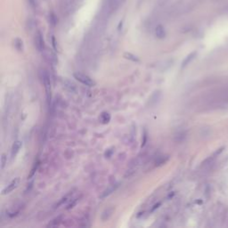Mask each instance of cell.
<instances>
[{"label":"cell","instance_id":"8fae6325","mask_svg":"<svg viewBox=\"0 0 228 228\" xmlns=\"http://www.w3.org/2000/svg\"><path fill=\"white\" fill-rule=\"evenodd\" d=\"M116 188H117V185L116 184H113V185H112V186H110L107 190H105L104 192H103V194L101 195V198H105L106 196L110 195L113 191L116 190Z\"/></svg>","mask_w":228,"mask_h":228},{"label":"cell","instance_id":"5b68a950","mask_svg":"<svg viewBox=\"0 0 228 228\" xmlns=\"http://www.w3.org/2000/svg\"><path fill=\"white\" fill-rule=\"evenodd\" d=\"M155 35L158 38L163 39L166 37V31L162 25H158L155 29Z\"/></svg>","mask_w":228,"mask_h":228},{"label":"cell","instance_id":"3957f363","mask_svg":"<svg viewBox=\"0 0 228 228\" xmlns=\"http://www.w3.org/2000/svg\"><path fill=\"white\" fill-rule=\"evenodd\" d=\"M35 47L38 51H43L45 49V41H44V37L43 35L41 34L40 31H37L36 36H35Z\"/></svg>","mask_w":228,"mask_h":228},{"label":"cell","instance_id":"d6986e66","mask_svg":"<svg viewBox=\"0 0 228 228\" xmlns=\"http://www.w3.org/2000/svg\"><path fill=\"white\" fill-rule=\"evenodd\" d=\"M52 42H53V46H54V48L56 50V49H57V47H56V44H55V37H54V36L52 37Z\"/></svg>","mask_w":228,"mask_h":228},{"label":"cell","instance_id":"ac0fdd59","mask_svg":"<svg viewBox=\"0 0 228 228\" xmlns=\"http://www.w3.org/2000/svg\"><path fill=\"white\" fill-rule=\"evenodd\" d=\"M49 18H50V20H51V23L54 26V25L56 24V17H55V15L52 13V14L49 15Z\"/></svg>","mask_w":228,"mask_h":228},{"label":"cell","instance_id":"8992f818","mask_svg":"<svg viewBox=\"0 0 228 228\" xmlns=\"http://www.w3.org/2000/svg\"><path fill=\"white\" fill-rule=\"evenodd\" d=\"M21 145H22V144H21V141H16V142H15V144L13 145V147H12V151H11V155H12L13 158L15 157V155L18 153V151H19V150L21 149Z\"/></svg>","mask_w":228,"mask_h":228},{"label":"cell","instance_id":"2e32d148","mask_svg":"<svg viewBox=\"0 0 228 228\" xmlns=\"http://www.w3.org/2000/svg\"><path fill=\"white\" fill-rule=\"evenodd\" d=\"M6 155L5 154H2V157H1V168L2 169L5 168V164H6Z\"/></svg>","mask_w":228,"mask_h":228},{"label":"cell","instance_id":"6da1fadb","mask_svg":"<svg viewBox=\"0 0 228 228\" xmlns=\"http://www.w3.org/2000/svg\"><path fill=\"white\" fill-rule=\"evenodd\" d=\"M73 76H74V78H75L78 81H80V83L86 85V86H95L96 85V81L93 80L89 76H87V75H86V74H83L81 72H75V73L73 74Z\"/></svg>","mask_w":228,"mask_h":228},{"label":"cell","instance_id":"ffe728a7","mask_svg":"<svg viewBox=\"0 0 228 228\" xmlns=\"http://www.w3.org/2000/svg\"><path fill=\"white\" fill-rule=\"evenodd\" d=\"M120 27H122V21H120L119 24V31L120 30Z\"/></svg>","mask_w":228,"mask_h":228},{"label":"cell","instance_id":"7c38bea8","mask_svg":"<svg viewBox=\"0 0 228 228\" xmlns=\"http://www.w3.org/2000/svg\"><path fill=\"white\" fill-rule=\"evenodd\" d=\"M15 47L18 51H23V42L21 38H15Z\"/></svg>","mask_w":228,"mask_h":228},{"label":"cell","instance_id":"4fadbf2b","mask_svg":"<svg viewBox=\"0 0 228 228\" xmlns=\"http://www.w3.org/2000/svg\"><path fill=\"white\" fill-rule=\"evenodd\" d=\"M194 55H195V53H193V54H189V55H188V56L184 59V61L183 62V64H182V68H184V67H185V66L187 65V64L191 62V60H192V59H194Z\"/></svg>","mask_w":228,"mask_h":228},{"label":"cell","instance_id":"e0dca14e","mask_svg":"<svg viewBox=\"0 0 228 228\" xmlns=\"http://www.w3.org/2000/svg\"><path fill=\"white\" fill-rule=\"evenodd\" d=\"M28 2H29L30 5H31L32 8H34V9L37 8V0H28Z\"/></svg>","mask_w":228,"mask_h":228},{"label":"cell","instance_id":"5bb4252c","mask_svg":"<svg viewBox=\"0 0 228 228\" xmlns=\"http://www.w3.org/2000/svg\"><path fill=\"white\" fill-rule=\"evenodd\" d=\"M72 194H73L70 193V194H67L65 197H64V198H63V199H62V200H61L59 201V203H58V204L56 205V206H57L56 208H58V207H59L60 205H63L64 203H65V202H67L68 200H70V199H71V196H72Z\"/></svg>","mask_w":228,"mask_h":228},{"label":"cell","instance_id":"277c9868","mask_svg":"<svg viewBox=\"0 0 228 228\" xmlns=\"http://www.w3.org/2000/svg\"><path fill=\"white\" fill-rule=\"evenodd\" d=\"M19 183H20V178H15V179L10 183L9 185H7V186L2 191V194H10L11 192H13V191L16 188L17 186H18Z\"/></svg>","mask_w":228,"mask_h":228},{"label":"cell","instance_id":"ba28073f","mask_svg":"<svg viewBox=\"0 0 228 228\" xmlns=\"http://www.w3.org/2000/svg\"><path fill=\"white\" fill-rule=\"evenodd\" d=\"M62 216H60V217H57L56 218H54V220H52L51 221V223H49L48 225H47V227H55V226H58L60 224H61V222H62Z\"/></svg>","mask_w":228,"mask_h":228},{"label":"cell","instance_id":"9c48e42d","mask_svg":"<svg viewBox=\"0 0 228 228\" xmlns=\"http://www.w3.org/2000/svg\"><path fill=\"white\" fill-rule=\"evenodd\" d=\"M113 210H114L112 209V208H109V209L105 210L103 212V214H102V219H103V220H106V219H108V218L111 217V215L112 214Z\"/></svg>","mask_w":228,"mask_h":228},{"label":"cell","instance_id":"7a4b0ae2","mask_svg":"<svg viewBox=\"0 0 228 228\" xmlns=\"http://www.w3.org/2000/svg\"><path fill=\"white\" fill-rule=\"evenodd\" d=\"M43 83L45 85V88L47 91V102L48 104H50L51 103V83H50V79H49L48 74L46 70L43 71Z\"/></svg>","mask_w":228,"mask_h":228},{"label":"cell","instance_id":"52a82bcc","mask_svg":"<svg viewBox=\"0 0 228 228\" xmlns=\"http://www.w3.org/2000/svg\"><path fill=\"white\" fill-rule=\"evenodd\" d=\"M100 120L103 124H107L110 122L111 120V115L108 113V112H103L100 116Z\"/></svg>","mask_w":228,"mask_h":228},{"label":"cell","instance_id":"30bf717a","mask_svg":"<svg viewBox=\"0 0 228 228\" xmlns=\"http://www.w3.org/2000/svg\"><path fill=\"white\" fill-rule=\"evenodd\" d=\"M124 57H125L126 59H128V60H130L132 62H135V63H138V62L140 61L139 58H138L137 56L134 55V54H131V53H125V54H124Z\"/></svg>","mask_w":228,"mask_h":228},{"label":"cell","instance_id":"9a60e30c","mask_svg":"<svg viewBox=\"0 0 228 228\" xmlns=\"http://www.w3.org/2000/svg\"><path fill=\"white\" fill-rule=\"evenodd\" d=\"M80 198H76V199H74V200H72V202H70L68 206H67V210H70V209H72L78 202H79V200H80Z\"/></svg>","mask_w":228,"mask_h":228}]
</instances>
